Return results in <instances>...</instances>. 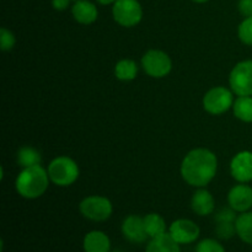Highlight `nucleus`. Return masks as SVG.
<instances>
[{
	"label": "nucleus",
	"mask_w": 252,
	"mask_h": 252,
	"mask_svg": "<svg viewBox=\"0 0 252 252\" xmlns=\"http://www.w3.org/2000/svg\"><path fill=\"white\" fill-rule=\"evenodd\" d=\"M142 66L145 73L152 78H164L172 69V62L169 54L159 49H150L143 56Z\"/></svg>",
	"instance_id": "obj_8"
},
{
	"label": "nucleus",
	"mask_w": 252,
	"mask_h": 252,
	"mask_svg": "<svg viewBox=\"0 0 252 252\" xmlns=\"http://www.w3.org/2000/svg\"><path fill=\"white\" fill-rule=\"evenodd\" d=\"M236 234L244 243L252 245V212L241 213L235 221Z\"/></svg>",
	"instance_id": "obj_19"
},
{
	"label": "nucleus",
	"mask_w": 252,
	"mask_h": 252,
	"mask_svg": "<svg viewBox=\"0 0 252 252\" xmlns=\"http://www.w3.org/2000/svg\"><path fill=\"white\" fill-rule=\"evenodd\" d=\"M115 21L123 27H133L143 19L142 5L138 0H116L112 7Z\"/></svg>",
	"instance_id": "obj_6"
},
{
	"label": "nucleus",
	"mask_w": 252,
	"mask_h": 252,
	"mask_svg": "<svg viewBox=\"0 0 252 252\" xmlns=\"http://www.w3.org/2000/svg\"><path fill=\"white\" fill-rule=\"evenodd\" d=\"M196 252H225V249L214 239H204L197 244Z\"/></svg>",
	"instance_id": "obj_24"
},
{
	"label": "nucleus",
	"mask_w": 252,
	"mask_h": 252,
	"mask_svg": "<svg viewBox=\"0 0 252 252\" xmlns=\"http://www.w3.org/2000/svg\"><path fill=\"white\" fill-rule=\"evenodd\" d=\"M145 252H181L180 244L174 240L169 233L153 238L148 244Z\"/></svg>",
	"instance_id": "obj_16"
},
{
	"label": "nucleus",
	"mask_w": 252,
	"mask_h": 252,
	"mask_svg": "<svg viewBox=\"0 0 252 252\" xmlns=\"http://www.w3.org/2000/svg\"><path fill=\"white\" fill-rule=\"evenodd\" d=\"M233 91L224 86H216L207 91L203 97V108L214 116L223 115L234 105Z\"/></svg>",
	"instance_id": "obj_4"
},
{
	"label": "nucleus",
	"mask_w": 252,
	"mask_h": 252,
	"mask_svg": "<svg viewBox=\"0 0 252 252\" xmlns=\"http://www.w3.org/2000/svg\"><path fill=\"white\" fill-rule=\"evenodd\" d=\"M169 234L180 245L192 244L199 238V226L189 219H177L172 221L169 228Z\"/></svg>",
	"instance_id": "obj_9"
},
{
	"label": "nucleus",
	"mask_w": 252,
	"mask_h": 252,
	"mask_svg": "<svg viewBox=\"0 0 252 252\" xmlns=\"http://www.w3.org/2000/svg\"><path fill=\"white\" fill-rule=\"evenodd\" d=\"M15 43H16V38H15L14 33L10 30L2 27L0 30V44H1V49L4 52L11 51L14 48Z\"/></svg>",
	"instance_id": "obj_25"
},
{
	"label": "nucleus",
	"mask_w": 252,
	"mask_h": 252,
	"mask_svg": "<svg viewBox=\"0 0 252 252\" xmlns=\"http://www.w3.org/2000/svg\"><path fill=\"white\" fill-rule=\"evenodd\" d=\"M231 91L238 96H252V59L236 64L229 75Z\"/></svg>",
	"instance_id": "obj_7"
},
{
	"label": "nucleus",
	"mask_w": 252,
	"mask_h": 252,
	"mask_svg": "<svg viewBox=\"0 0 252 252\" xmlns=\"http://www.w3.org/2000/svg\"><path fill=\"white\" fill-rule=\"evenodd\" d=\"M71 14L75 21L81 25L94 24L98 17L97 7L89 0H76L71 7Z\"/></svg>",
	"instance_id": "obj_14"
},
{
	"label": "nucleus",
	"mask_w": 252,
	"mask_h": 252,
	"mask_svg": "<svg viewBox=\"0 0 252 252\" xmlns=\"http://www.w3.org/2000/svg\"><path fill=\"white\" fill-rule=\"evenodd\" d=\"M238 7L243 16L252 17V0H240Z\"/></svg>",
	"instance_id": "obj_27"
},
{
	"label": "nucleus",
	"mask_w": 252,
	"mask_h": 252,
	"mask_svg": "<svg viewBox=\"0 0 252 252\" xmlns=\"http://www.w3.org/2000/svg\"><path fill=\"white\" fill-rule=\"evenodd\" d=\"M138 65L132 59H122L115 66V75L121 81H130L137 78Z\"/></svg>",
	"instance_id": "obj_20"
},
{
	"label": "nucleus",
	"mask_w": 252,
	"mask_h": 252,
	"mask_svg": "<svg viewBox=\"0 0 252 252\" xmlns=\"http://www.w3.org/2000/svg\"><path fill=\"white\" fill-rule=\"evenodd\" d=\"M217 169V155L208 149L197 148L191 150L182 160L181 175L187 184L202 189L216 177Z\"/></svg>",
	"instance_id": "obj_1"
},
{
	"label": "nucleus",
	"mask_w": 252,
	"mask_h": 252,
	"mask_svg": "<svg viewBox=\"0 0 252 252\" xmlns=\"http://www.w3.org/2000/svg\"><path fill=\"white\" fill-rule=\"evenodd\" d=\"M113 252H123V251H120V250H116V251H113Z\"/></svg>",
	"instance_id": "obj_31"
},
{
	"label": "nucleus",
	"mask_w": 252,
	"mask_h": 252,
	"mask_svg": "<svg viewBox=\"0 0 252 252\" xmlns=\"http://www.w3.org/2000/svg\"><path fill=\"white\" fill-rule=\"evenodd\" d=\"M143 219H144L145 230H147L148 236L150 239L157 238V236L166 233V223L160 214L150 213L143 217Z\"/></svg>",
	"instance_id": "obj_17"
},
{
	"label": "nucleus",
	"mask_w": 252,
	"mask_h": 252,
	"mask_svg": "<svg viewBox=\"0 0 252 252\" xmlns=\"http://www.w3.org/2000/svg\"><path fill=\"white\" fill-rule=\"evenodd\" d=\"M17 164L24 169V167L34 166V165L41 164V154L37 149L32 147H22L17 152L16 155Z\"/></svg>",
	"instance_id": "obj_21"
},
{
	"label": "nucleus",
	"mask_w": 252,
	"mask_h": 252,
	"mask_svg": "<svg viewBox=\"0 0 252 252\" xmlns=\"http://www.w3.org/2000/svg\"><path fill=\"white\" fill-rule=\"evenodd\" d=\"M74 1H76V0H74Z\"/></svg>",
	"instance_id": "obj_32"
},
{
	"label": "nucleus",
	"mask_w": 252,
	"mask_h": 252,
	"mask_svg": "<svg viewBox=\"0 0 252 252\" xmlns=\"http://www.w3.org/2000/svg\"><path fill=\"white\" fill-rule=\"evenodd\" d=\"M47 171L51 182L59 187H68L73 185L80 174L78 164L69 157H58L53 159Z\"/></svg>",
	"instance_id": "obj_3"
},
{
	"label": "nucleus",
	"mask_w": 252,
	"mask_h": 252,
	"mask_svg": "<svg viewBox=\"0 0 252 252\" xmlns=\"http://www.w3.org/2000/svg\"><path fill=\"white\" fill-rule=\"evenodd\" d=\"M122 234L129 243L142 244L149 238L144 226V219L139 216H129L123 220Z\"/></svg>",
	"instance_id": "obj_12"
},
{
	"label": "nucleus",
	"mask_w": 252,
	"mask_h": 252,
	"mask_svg": "<svg viewBox=\"0 0 252 252\" xmlns=\"http://www.w3.org/2000/svg\"><path fill=\"white\" fill-rule=\"evenodd\" d=\"M236 212L233 208H223L217 213L216 221L217 223H221V221H230V223H235L236 221Z\"/></svg>",
	"instance_id": "obj_26"
},
{
	"label": "nucleus",
	"mask_w": 252,
	"mask_h": 252,
	"mask_svg": "<svg viewBox=\"0 0 252 252\" xmlns=\"http://www.w3.org/2000/svg\"><path fill=\"white\" fill-rule=\"evenodd\" d=\"M69 2H70V0H52V5H53L54 9L58 10V11L65 10L66 7L69 6Z\"/></svg>",
	"instance_id": "obj_28"
},
{
	"label": "nucleus",
	"mask_w": 252,
	"mask_h": 252,
	"mask_svg": "<svg viewBox=\"0 0 252 252\" xmlns=\"http://www.w3.org/2000/svg\"><path fill=\"white\" fill-rule=\"evenodd\" d=\"M230 174L240 184L252 181V152L238 153L230 162Z\"/></svg>",
	"instance_id": "obj_10"
},
{
	"label": "nucleus",
	"mask_w": 252,
	"mask_h": 252,
	"mask_svg": "<svg viewBox=\"0 0 252 252\" xmlns=\"http://www.w3.org/2000/svg\"><path fill=\"white\" fill-rule=\"evenodd\" d=\"M216 233L217 236L221 239V240H229V239H231L236 234L235 223H230V221L217 223Z\"/></svg>",
	"instance_id": "obj_23"
},
{
	"label": "nucleus",
	"mask_w": 252,
	"mask_h": 252,
	"mask_svg": "<svg viewBox=\"0 0 252 252\" xmlns=\"http://www.w3.org/2000/svg\"><path fill=\"white\" fill-rule=\"evenodd\" d=\"M101 5H110V4H115L116 0H97Z\"/></svg>",
	"instance_id": "obj_29"
},
{
	"label": "nucleus",
	"mask_w": 252,
	"mask_h": 252,
	"mask_svg": "<svg viewBox=\"0 0 252 252\" xmlns=\"http://www.w3.org/2000/svg\"><path fill=\"white\" fill-rule=\"evenodd\" d=\"M48 171L41 165L24 167L17 175L15 187L17 193L26 199H36L47 191L49 185Z\"/></svg>",
	"instance_id": "obj_2"
},
{
	"label": "nucleus",
	"mask_w": 252,
	"mask_h": 252,
	"mask_svg": "<svg viewBox=\"0 0 252 252\" xmlns=\"http://www.w3.org/2000/svg\"><path fill=\"white\" fill-rule=\"evenodd\" d=\"M238 36L246 46H252V17H245L238 29Z\"/></svg>",
	"instance_id": "obj_22"
},
{
	"label": "nucleus",
	"mask_w": 252,
	"mask_h": 252,
	"mask_svg": "<svg viewBox=\"0 0 252 252\" xmlns=\"http://www.w3.org/2000/svg\"><path fill=\"white\" fill-rule=\"evenodd\" d=\"M83 217L93 221H105L112 216L113 207L108 198L102 196H89L79 204Z\"/></svg>",
	"instance_id": "obj_5"
},
{
	"label": "nucleus",
	"mask_w": 252,
	"mask_h": 252,
	"mask_svg": "<svg viewBox=\"0 0 252 252\" xmlns=\"http://www.w3.org/2000/svg\"><path fill=\"white\" fill-rule=\"evenodd\" d=\"M228 203L236 213H245L252 208V189L246 184H239L229 191Z\"/></svg>",
	"instance_id": "obj_11"
},
{
	"label": "nucleus",
	"mask_w": 252,
	"mask_h": 252,
	"mask_svg": "<svg viewBox=\"0 0 252 252\" xmlns=\"http://www.w3.org/2000/svg\"><path fill=\"white\" fill-rule=\"evenodd\" d=\"M83 246L85 252H110L111 240L102 231L94 230L86 234Z\"/></svg>",
	"instance_id": "obj_15"
},
{
	"label": "nucleus",
	"mask_w": 252,
	"mask_h": 252,
	"mask_svg": "<svg viewBox=\"0 0 252 252\" xmlns=\"http://www.w3.org/2000/svg\"><path fill=\"white\" fill-rule=\"evenodd\" d=\"M192 1L198 2V4H202V2H207V1H208V0H192Z\"/></svg>",
	"instance_id": "obj_30"
},
{
	"label": "nucleus",
	"mask_w": 252,
	"mask_h": 252,
	"mask_svg": "<svg viewBox=\"0 0 252 252\" xmlns=\"http://www.w3.org/2000/svg\"><path fill=\"white\" fill-rule=\"evenodd\" d=\"M191 207L197 216L207 217L212 214L216 209V201L208 189H204V187L197 189L192 196Z\"/></svg>",
	"instance_id": "obj_13"
},
{
	"label": "nucleus",
	"mask_w": 252,
	"mask_h": 252,
	"mask_svg": "<svg viewBox=\"0 0 252 252\" xmlns=\"http://www.w3.org/2000/svg\"><path fill=\"white\" fill-rule=\"evenodd\" d=\"M233 112L238 120L246 123H252V97L239 96L233 105Z\"/></svg>",
	"instance_id": "obj_18"
}]
</instances>
